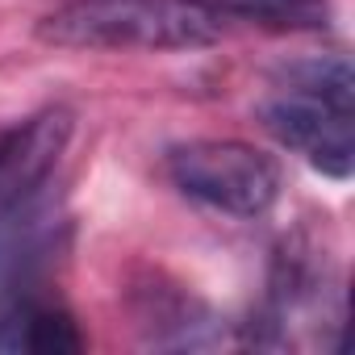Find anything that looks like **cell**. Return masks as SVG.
I'll return each mask as SVG.
<instances>
[{
	"label": "cell",
	"mask_w": 355,
	"mask_h": 355,
	"mask_svg": "<svg viewBox=\"0 0 355 355\" xmlns=\"http://www.w3.org/2000/svg\"><path fill=\"white\" fill-rule=\"evenodd\" d=\"M38 38L67 51H201L222 17L197 0H71L42 17Z\"/></svg>",
	"instance_id": "cell-1"
},
{
	"label": "cell",
	"mask_w": 355,
	"mask_h": 355,
	"mask_svg": "<svg viewBox=\"0 0 355 355\" xmlns=\"http://www.w3.org/2000/svg\"><path fill=\"white\" fill-rule=\"evenodd\" d=\"M171 180L180 184L193 201H205L234 218H259L280 197V163L239 138H201L175 146Z\"/></svg>",
	"instance_id": "cell-2"
},
{
	"label": "cell",
	"mask_w": 355,
	"mask_h": 355,
	"mask_svg": "<svg viewBox=\"0 0 355 355\" xmlns=\"http://www.w3.org/2000/svg\"><path fill=\"white\" fill-rule=\"evenodd\" d=\"M259 121L268 125V134L305 155L318 171L334 175H351L355 167V121H351V109H338V105H326L318 96H305V92H284V96H272L259 105Z\"/></svg>",
	"instance_id": "cell-3"
},
{
	"label": "cell",
	"mask_w": 355,
	"mask_h": 355,
	"mask_svg": "<svg viewBox=\"0 0 355 355\" xmlns=\"http://www.w3.org/2000/svg\"><path fill=\"white\" fill-rule=\"evenodd\" d=\"M84 347L76 322L63 309L38 305L34 297H9L0 305V351L17 355H76Z\"/></svg>",
	"instance_id": "cell-4"
},
{
	"label": "cell",
	"mask_w": 355,
	"mask_h": 355,
	"mask_svg": "<svg viewBox=\"0 0 355 355\" xmlns=\"http://www.w3.org/2000/svg\"><path fill=\"white\" fill-rule=\"evenodd\" d=\"M209 13H234V17H259V21H288V26H318L326 17L322 0H197Z\"/></svg>",
	"instance_id": "cell-5"
},
{
	"label": "cell",
	"mask_w": 355,
	"mask_h": 355,
	"mask_svg": "<svg viewBox=\"0 0 355 355\" xmlns=\"http://www.w3.org/2000/svg\"><path fill=\"white\" fill-rule=\"evenodd\" d=\"M17 138H21V125H0V171H5V163H9V155H13V146H17Z\"/></svg>",
	"instance_id": "cell-6"
}]
</instances>
